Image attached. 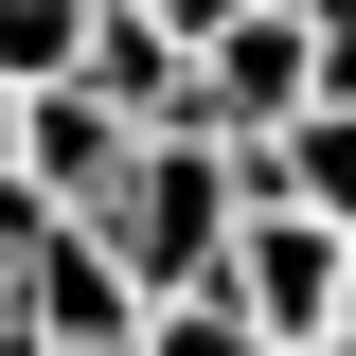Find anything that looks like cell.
<instances>
[{"label": "cell", "instance_id": "1", "mask_svg": "<svg viewBox=\"0 0 356 356\" xmlns=\"http://www.w3.org/2000/svg\"><path fill=\"white\" fill-rule=\"evenodd\" d=\"M107 267H125L143 303H178V285H214V250H232V143H143L125 161V196H107Z\"/></svg>", "mask_w": 356, "mask_h": 356}, {"label": "cell", "instance_id": "2", "mask_svg": "<svg viewBox=\"0 0 356 356\" xmlns=\"http://www.w3.org/2000/svg\"><path fill=\"white\" fill-rule=\"evenodd\" d=\"M214 285H232V303H250L285 356H303V339H339V285H356V250H339L321 214H285V196H250V214H232V250H214Z\"/></svg>", "mask_w": 356, "mask_h": 356}, {"label": "cell", "instance_id": "5", "mask_svg": "<svg viewBox=\"0 0 356 356\" xmlns=\"http://www.w3.org/2000/svg\"><path fill=\"white\" fill-rule=\"evenodd\" d=\"M18 339H54V356H143V285L107 267V232H36V250H18Z\"/></svg>", "mask_w": 356, "mask_h": 356}, {"label": "cell", "instance_id": "9", "mask_svg": "<svg viewBox=\"0 0 356 356\" xmlns=\"http://www.w3.org/2000/svg\"><path fill=\"white\" fill-rule=\"evenodd\" d=\"M125 18H161V36L196 54V36H214V18H250V0H125Z\"/></svg>", "mask_w": 356, "mask_h": 356}, {"label": "cell", "instance_id": "6", "mask_svg": "<svg viewBox=\"0 0 356 356\" xmlns=\"http://www.w3.org/2000/svg\"><path fill=\"white\" fill-rule=\"evenodd\" d=\"M89 18L107 0H0V89H89Z\"/></svg>", "mask_w": 356, "mask_h": 356}, {"label": "cell", "instance_id": "11", "mask_svg": "<svg viewBox=\"0 0 356 356\" xmlns=\"http://www.w3.org/2000/svg\"><path fill=\"white\" fill-rule=\"evenodd\" d=\"M0 339H18V267H0Z\"/></svg>", "mask_w": 356, "mask_h": 356}, {"label": "cell", "instance_id": "8", "mask_svg": "<svg viewBox=\"0 0 356 356\" xmlns=\"http://www.w3.org/2000/svg\"><path fill=\"white\" fill-rule=\"evenodd\" d=\"M303 89L356 107V0H303Z\"/></svg>", "mask_w": 356, "mask_h": 356}, {"label": "cell", "instance_id": "12", "mask_svg": "<svg viewBox=\"0 0 356 356\" xmlns=\"http://www.w3.org/2000/svg\"><path fill=\"white\" fill-rule=\"evenodd\" d=\"M303 356H356V321H339V339H303Z\"/></svg>", "mask_w": 356, "mask_h": 356}, {"label": "cell", "instance_id": "13", "mask_svg": "<svg viewBox=\"0 0 356 356\" xmlns=\"http://www.w3.org/2000/svg\"><path fill=\"white\" fill-rule=\"evenodd\" d=\"M0 356H54V339H0Z\"/></svg>", "mask_w": 356, "mask_h": 356}, {"label": "cell", "instance_id": "3", "mask_svg": "<svg viewBox=\"0 0 356 356\" xmlns=\"http://www.w3.org/2000/svg\"><path fill=\"white\" fill-rule=\"evenodd\" d=\"M321 89H303V0H250V18H214L196 36V125L214 143H285Z\"/></svg>", "mask_w": 356, "mask_h": 356}, {"label": "cell", "instance_id": "10", "mask_svg": "<svg viewBox=\"0 0 356 356\" xmlns=\"http://www.w3.org/2000/svg\"><path fill=\"white\" fill-rule=\"evenodd\" d=\"M0 178H18V89H0Z\"/></svg>", "mask_w": 356, "mask_h": 356}, {"label": "cell", "instance_id": "4", "mask_svg": "<svg viewBox=\"0 0 356 356\" xmlns=\"http://www.w3.org/2000/svg\"><path fill=\"white\" fill-rule=\"evenodd\" d=\"M125 161H143V125L107 107V89H18V196H36L54 232L107 214V196H125Z\"/></svg>", "mask_w": 356, "mask_h": 356}, {"label": "cell", "instance_id": "7", "mask_svg": "<svg viewBox=\"0 0 356 356\" xmlns=\"http://www.w3.org/2000/svg\"><path fill=\"white\" fill-rule=\"evenodd\" d=\"M143 356H285L232 285H178V303H143Z\"/></svg>", "mask_w": 356, "mask_h": 356}]
</instances>
